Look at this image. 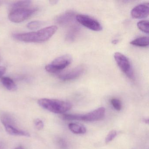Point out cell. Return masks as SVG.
Wrapping results in <instances>:
<instances>
[{"instance_id": "26", "label": "cell", "mask_w": 149, "mask_h": 149, "mask_svg": "<svg viewBox=\"0 0 149 149\" xmlns=\"http://www.w3.org/2000/svg\"><path fill=\"white\" fill-rule=\"evenodd\" d=\"M14 149H24V148L22 147V146H19V147H16V148Z\"/></svg>"}, {"instance_id": "19", "label": "cell", "mask_w": 149, "mask_h": 149, "mask_svg": "<svg viewBox=\"0 0 149 149\" xmlns=\"http://www.w3.org/2000/svg\"><path fill=\"white\" fill-rule=\"evenodd\" d=\"M43 23V22L40 21H34L29 22L27 25V27L30 30H36L40 28Z\"/></svg>"}, {"instance_id": "7", "label": "cell", "mask_w": 149, "mask_h": 149, "mask_svg": "<svg viewBox=\"0 0 149 149\" xmlns=\"http://www.w3.org/2000/svg\"><path fill=\"white\" fill-rule=\"evenodd\" d=\"M114 58L117 64L125 75L131 79L134 78V74L131 64L127 57L121 53L116 52L114 54Z\"/></svg>"}, {"instance_id": "8", "label": "cell", "mask_w": 149, "mask_h": 149, "mask_svg": "<svg viewBox=\"0 0 149 149\" xmlns=\"http://www.w3.org/2000/svg\"><path fill=\"white\" fill-rule=\"evenodd\" d=\"M75 19L80 24L92 31H100L102 26L97 20L85 15H77Z\"/></svg>"}, {"instance_id": "14", "label": "cell", "mask_w": 149, "mask_h": 149, "mask_svg": "<svg viewBox=\"0 0 149 149\" xmlns=\"http://www.w3.org/2000/svg\"><path fill=\"white\" fill-rule=\"evenodd\" d=\"M149 37L144 36L136 38L131 41L130 43L133 46L145 47L149 46Z\"/></svg>"}, {"instance_id": "13", "label": "cell", "mask_w": 149, "mask_h": 149, "mask_svg": "<svg viewBox=\"0 0 149 149\" xmlns=\"http://www.w3.org/2000/svg\"><path fill=\"white\" fill-rule=\"evenodd\" d=\"M32 1H16L12 4L11 7V11L18 9L28 8L30 7Z\"/></svg>"}, {"instance_id": "21", "label": "cell", "mask_w": 149, "mask_h": 149, "mask_svg": "<svg viewBox=\"0 0 149 149\" xmlns=\"http://www.w3.org/2000/svg\"><path fill=\"white\" fill-rule=\"evenodd\" d=\"M117 136V132L116 130H112L110 132L105 138V142L106 143H109L112 141L116 136Z\"/></svg>"}, {"instance_id": "2", "label": "cell", "mask_w": 149, "mask_h": 149, "mask_svg": "<svg viewBox=\"0 0 149 149\" xmlns=\"http://www.w3.org/2000/svg\"><path fill=\"white\" fill-rule=\"evenodd\" d=\"M38 104L42 108L56 114H62L70 109L72 105L68 102L57 99L42 98Z\"/></svg>"}, {"instance_id": "12", "label": "cell", "mask_w": 149, "mask_h": 149, "mask_svg": "<svg viewBox=\"0 0 149 149\" xmlns=\"http://www.w3.org/2000/svg\"><path fill=\"white\" fill-rule=\"evenodd\" d=\"M1 82L7 89L10 91H15L18 88L16 84L10 77H3L1 78Z\"/></svg>"}, {"instance_id": "1", "label": "cell", "mask_w": 149, "mask_h": 149, "mask_svg": "<svg viewBox=\"0 0 149 149\" xmlns=\"http://www.w3.org/2000/svg\"><path fill=\"white\" fill-rule=\"evenodd\" d=\"M57 30L56 26H52L42 29L37 32L14 34L13 37L15 40L23 42H44L52 37Z\"/></svg>"}, {"instance_id": "5", "label": "cell", "mask_w": 149, "mask_h": 149, "mask_svg": "<svg viewBox=\"0 0 149 149\" xmlns=\"http://www.w3.org/2000/svg\"><path fill=\"white\" fill-rule=\"evenodd\" d=\"M72 61V57L66 54L59 56L53 61L51 63L45 67L46 70L49 73H56L67 68Z\"/></svg>"}, {"instance_id": "27", "label": "cell", "mask_w": 149, "mask_h": 149, "mask_svg": "<svg viewBox=\"0 0 149 149\" xmlns=\"http://www.w3.org/2000/svg\"></svg>"}, {"instance_id": "16", "label": "cell", "mask_w": 149, "mask_h": 149, "mask_svg": "<svg viewBox=\"0 0 149 149\" xmlns=\"http://www.w3.org/2000/svg\"><path fill=\"white\" fill-rule=\"evenodd\" d=\"M80 31V28L74 26L71 28L68 32L66 35V39L68 41L73 42L75 40Z\"/></svg>"}, {"instance_id": "10", "label": "cell", "mask_w": 149, "mask_h": 149, "mask_svg": "<svg viewBox=\"0 0 149 149\" xmlns=\"http://www.w3.org/2000/svg\"><path fill=\"white\" fill-rule=\"evenodd\" d=\"M84 72V68L82 66H79L72 70L59 75V77L64 81L74 80L81 76Z\"/></svg>"}, {"instance_id": "20", "label": "cell", "mask_w": 149, "mask_h": 149, "mask_svg": "<svg viewBox=\"0 0 149 149\" xmlns=\"http://www.w3.org/2000/svg\"><path fill=\"white\" fill-rule=\"evenodd\" d=\"M111 103L113 108L117 111H120L122 109V103L121 101L117 98H112L111 100Z\"/></svg>"}, {"instance_id": "15", "label": "cell", "mask_w": 149, "mask_h": 149, "mask_svg": "<svg viewBox=\"0 0 149 149\" xmlns=\"http://www.w3.org/2000/svg\"><path fill=\"white\" fill-rule=\"evenodd\" d=\"M68 128L74 134H84L86 132V129L85 127L74 123H70L68 125Z\"/></svg>"}, {"instance_id": "23", "label": "cell", "mask_w": 149, "mask_h": 149, "mask_svg": "<svg viewBox=\"0 0 149 149\" xmlns=\"http://www.w3.org/2000/svg\"><path fill=\"white\" fill-rule=\"evenodd\" d=\"M6 71V69L4 67H0V78H1Z\"/></svg>"}, {"instance_id": "22", "label": "cell", "mask_w": 149, "mask_h": 149, "mask_svg": "<svg viewBox=\"0 0 149 149\" xmlns=\"http://www.w3.org/2000/svg\"><path fill=\"white\" fill-rule=\"evenodd\" d=\"M34 125L35 128L38 130H42L44 126L43 121L39 118L35 119L34 121Z\"/></svg>"}, {"instance_id": "3", "label": "cell", "mask_w": 149, "mask_h": 149, "mask_svg": "<svg viewBox=\"0 0 149 149\" xmlns=\"http://www.w3.org/2000/svg\"><path fill=\"white\" fill-rule=\"evenodd\" d=\"M1 121L5 127L8 133L13 136L29 137L30 133L23 130L17 126V123L14 118L7 113L1 114L0 116Z\"/></svg>"}, {"instance_id": "18", "label": "cell", "mask_w": 149, "mask_h": 149, "mask_svg": "<svg viewBox=\"0 0 149 149\" xmlns=\"http://www.w3.org/2000/svg\"><path fill=\"white\" fill-rule=\"evenodd\" d=\"M55 143L59 149H68V148L67 141L62 138H57L56 139Z\"/></svg>"}, {"instance_id": "17", "label": "cell", "mask_w": 149, "mask_h": 149, "mask_svg": "<svg viewBox=\"0 0 149 149\" xmlns=\"http://www.w3.org/2000/svg\"><path fill=\"white\" fill-rule=\"evenodd\" d=\"M137 25L139 30L145 33H149V24L148 21L143 20L139 22Z\"/></svg>"}, {"instance_id": "9", "label": "cell", "mask_w": 149, "mask_h": 149, "mask_svg": "<svg viewBox=\"0 0 149 149\" xmlns=\"http://www.w3.org/2000/svg\"><path fill=\"white\" fill-rule=\"evenodd\" d=\"M149 12V3H143L135 7L132 10L131 15L134 19H144L148 17Z\"/></svg>"}, {"instance_id": "24", "label": "cell", "mask_w": 149, "mask_h": 149, "mask_svg": "<svg viewBox=\"0 0 149 149\" xmlns=\"http://www.w3.org/2000/svg\"><path fill=\"white\" fill-rule=\"evenodd\" d=\"M118 40H113L112 41V43H113V44H116L117 43H118Z\"/></svg>"}, {"instance_id": "6", "label": "cell", "mask_w": 149, "mask_h": 149, "mask_svg": "<svg viewBox=\"0 0 149 149\" xmlns=\"http://www.w3.org/2000/svg\"><path fill=\"white\" fill-rule=\"evenodd\" d=\"M37 10V8L30 7L14 10L10 12L8 19L14 23H20L31 17Z\"/></svg>"}, {"instance_id": "25", "label": "cell", "mask_w": 149, "mask_h": 149, "mask_svg": "<svg viewBox=\"0 0 149 149\" xmlns=\"http://www.w3.org/2000/svg\"><path fill=\"white\" fill-rule=\"evenodd\" d=\"M4 147V144L3 143L0 142V149H3Z\"/></svg>"}, {"instance_id": "4", "label": "cell", "mask_w": 149, "mask_h": 149, "mask_svg": "<svg viewBox=\"0 0 149 149\" xmlns=\"http://www.w3.org/2000/svg\"><path fill=\"white\" fill-rule=\"evenodd\" d=\"M105 109L103 107L98 108L85 115L63 114V119L65 120H79L85 122H94L103 118L105 115Z\"/></svg>"}, {"instance_id": "11", "label": "cell", "mask_w": 149, "mask_h": 149, "mask_svg": "<svg viewBox=\"0 0 149 149\" xmlns=\"http://www.w3.org/2000/svg\"><path fill=\"white\" fill-rule=\"evenodd\" d=\"M76 16L74 13L69 11L59 15L56 18V22L59 25L64 26L73 22Z\"/></svg>"}]
</instances>
